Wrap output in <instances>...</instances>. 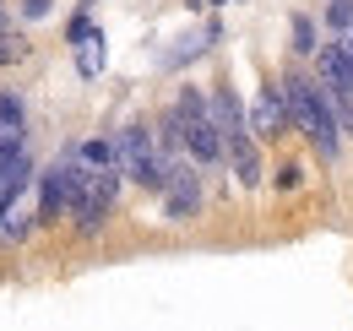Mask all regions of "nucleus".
Instances as JSON below:
<instances>
[{"instance_id":"obj_1","label":"nucleus","mask_w":353,"mask_h":331,"mask_svg":"<svg viewBox=\"0 0 353 331\" xmlns=\"http://www.w3.org/2000/svg\"><path fill=\"white\" fill-rule=\"evenodd\" d=\"M283 103H288V125L305 130V141L332 163L343 152V125H337V109H332V87L310 82L299 66L283 71Z\"/></svg>"},{"instance_id":"obj_2","label":"nucleus","mask_w":353,"mask_h":331,"mask_svg":"<svg viewBox=\"0 0 353 331\" xmlns=\"http://www.w3.org/2000/svg\"><path fill=\"white\" fill-rule=\"evenodd\" d=\"M120 168H98L88 179V190H82V201L71 207V223H77V234L82 239H98L103 234V223H109V212H114V196H120Z\"/></svg>"},{"instance_id":"obj_3","label":"nucleus","mask_w":353,"mask_h":331,"mask_svg":"<svg viewBox=\"0 0 353 331\" xmlns=\"http://www.w3.org/2000/svg\"><path fill=\"white\" fill-rule=\"evenodd\" d=\"M163 212H169L174 223H185V217H196V212H201V174H196V163H190V158H174V163H169Z\"/></svg>"},{"instance_id":"obj_4","label":"nucleus","mask_w":353,"mask_h":331,"mask_svg":"<svg viewBox=\"0 0 353 331\" xmlns=\"http://www.w3.org/2000/svg\"><path fill=\"white\" fill-rule=\"evenodd\" d=\"M310 60H315V77L332 87V92H353V60H348V49H343V39L321 43Z\"/></svg>"},{"instance_id":"obj_5","label":"nucleus","mask_w":353,"mask_h":331,"mask_svg":"<svg viewBox=\"0 0 353 331\" xmlns=\"http://www.w3.org/2000/svg\"><path fill=\"white\" fill-rule=\"evenodd\" d=\"M228 168H234L239 190H256V185H261V147H256L250 130H239V136L228 141Z\"/></svg>"},{"instance_id":"obj_6","label":"nucleus","mask_w":353,"mask_h":331,"mask_svg":"<svg viewBox=\"0 0 353 331\" xmlns=\"http://www.w3.org/2000/svg\"><path fill=\"white\" fill-rule=\"evenodd\" d=\"M283 125H288V103H283V92L266 82L256 92V103H250V130L256 136H283Z\"/></svg>"},{"instance_id":"obj_7","label":"nucleus","mask_w":353,"mask_h":331,"mask_svg":"<svg viewBox=\"0 0 353 331\" xmlns=\"http://www.w3.org/2000/svg\"><path fill=\"white\" fill-rule=\"evenodd\" d=\"M218 43V22H207V28H196V33H185V39L169 43V54H163V66L169 71H179V66H190V60H201L207 49Z\"/></svg>"},{"instance_id":"obj_8","label":"nucleus","mask_w":353,"mask_h":331,"mask_svg":"<svg viewBox=\"0 0 353 331\" xmlns=\"http://www.w3.org/2000/svg\"><path fill=\"white\" fill-rule=\"evenodd\" d=\"M207 109H212V125L223 130V141H234V136L245 130V109H239V98H234L228 87H218V92H207Z\"/></svg>"},{"instance_id":"obj_9","label":"nucleus","mask_w":353,"mask_h":331,"mask_svg":"<svg viewBox=\"0 0 353 331\" xmlns=\"http://www.w3.org/2000/svg\"><path fill=\"white\" fill-rule=\"evenodd\" d=\"M103 66H109V39L92 28L88 39H77V71L82 77H103Z\"/></svg>"},{"instance_id":"obj_10","label":"nucleus","mask_w":353,"mask_h":331,"mask_svg":"<svg viewBox=\"0 0 353 331\" xmlns=\"http://www.w3.org/2000/svg\"><path fill=\"white\" fill-rule=\"evenodd\" d=\"M77 152H82L88 168H120V141L114 136H88V141H77Z\"/></svg>"},{"instance_id":"obj_11","label":"nucleus","mask_w":353,"mask_h":331,"mask_svg":"<svg viewBox=\"0 0 353 331\" xmlns=\"http://www.w3.org/2000/svg\"><path fill=\"white\" fill-rule=\"evenodd\" d=\"M33 223H39V207L28 212V207H17V201H11V207L0 212V239H28V234H33Z\"/></svg>"},{"instance_id":"obj_12","label":"nucleus","mask_w":353,"mask_h":331,"mask_svg":"<svg viewBox=\"0 0 353 331\" xmlns=\"http://www.w3.org/2000/svg\"><path fill=\"white\" fill-rule=\"evenodd\" d=\"M288 33H294V54H315V49H321V28H315V17H305V11L294 17Z\"/></svg>"},{"instance_id":"obj_13","label":"nucleus","mask_w":353,"mask_h":331,"mask_svg":"<svg viewBox=\"0 0 353 331\" xmlns=\"http://www.w3.org/2000/svg\"><path fill=\"white\" fill-rule=\"evenodd\" d=\"M28 54H33L28 33H11V28H0V66H22Z\"/></svg>"},{"instance_id":"obj_14","label":"nucleus","mask_w":353,"mask_h":331,"mask_svg":"<svg viewBox=\"0 0 353 331\" xmlns=\"http://www.w3.org/2000/svg\"><path fill=\"white\" fill-rule=\"evenodd\" d=\"M326 28L343 39V33H353V0H326Z\"/></svg>"},{"instance_id":"obj_15","label":"nucleus","mask_w":353,"mask_h":331,"mask_svg":"<svg viewBox=\"0 0 353 331\" xmlns=\"http://www.w3.org/2000/svg\"><path fill=\"white\" fill-rule=\"evenodd\" d=\"M174 109H179V120H201L207 114V92H196V87H185L174 98Z\"/></svg>"},{"instance_id":"obj_16","label":"nucleus","mask_w":353,"mask_h":331,"mask_svg":"<svg viewBox=\"0 0 353 331\" xmlns=\"http://www.w3.org/2000/svg\"><path fill=\"white\" fill-rule=\"evenodd\" d=\"M332 109H337V125H343V136L353 141V92H332Z\"/></svg>"},{"instance_id":"obj_17","label":"nucleus","mask_w":353,"mask_h":331,"mask_svg":"<svg viewBox=\"0 0 353 331\" xmlns=\"http://www.w3.org/2000/svg\"><path fill=\"white\" fill-rule=\"evenodd\" d=\"M299 179H305V168L294 163V158H288V163H277V174H272V185H277V190H299Z\"/></svg>"},{"instance_id":"obj_18","label":"nucleus","mask_w":353,"mask_h":331,"mask_svg":"<svg viewBox=\"0 0 353 331\" xmlns=\"http://www.w3.org/2000/svg\"><path fill=\"white\" fill-rule=\"evenodd\" d=\"M54 11V0H22V22H44Z\"/></svg>"},{"instance_id":"obj_19","label":"nucleus","mask_w":353,"mask_h":331,"mask_svg":"<svg viewBox=\"0 0 353 331\" xmlns=\"http://www.w3.org/2000/svg\"><path fill=\"white\" fill-rule=\"evenodd\" d=\"M343 49H348V60H353V33H343Z\"/></svg>"},{"instance_id":"obj_20","label":"nucleus","mask_w":353,"mask_h":331,"mask_svg":"<svg viewBox=\"0 0 353 331\" xmlns=\"http://www.w3.org/2000/svg\"><path fill=\"white\" fill-rule=\"evenodd\" d=\"M6 22H11V17H6V6H0V28H6Z\"/></svg>"},{"instance_id":"obj_21","label":"nucleus","mask_w":353,"mask_h":331,"mask_svg":"<svg viewBox=\"0 0 353 331\" xmlns=\"http://www.w3.org/2000/svg\"><path fill=\"white\" fill-rule=\"evenodd\" d=\"M207 6H228V0H207Z\"/></svg>"}]
</instances>
